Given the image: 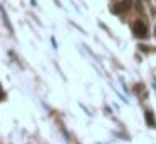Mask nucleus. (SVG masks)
Listing matches in <instances>:
<instances>
[{
    "label": "nucleus",
    "mask_w": 156,
    "mask_h": 144,
    "mask_svg": "<svg viewBox=\"0 0 156 144\" xmlns=\"http://www.w3.org/2000/svg\"><path fill=\"white\" fill-rule=\"evenodd\" d=\"M144 117H146V124H148L149 127H156V119H155V114H153V111H144Z\"/></svg>",
    "instance_id": "f03ea898"
},
{
    "label": "nucleus",
    "mask_w": 156,
    "mask_h": 144,
    "mask_svg": "<svg viewBox=\"0 0 156 144\" xmlns=\"http://www.w3.org/2000/svg\"><path fill=\"white\" fill-rule=\"evenodd\" d=\"M141 89H143V84H138V86H136V92H139Z\"/></svg>",
    "instance_id": "7ed1b4c3"
},
{
    "label": "nucleus",
    "mask_w": 156,
    "mask_h": 144,
    "mask_svg": "<svg viewBox=\"0 0 156 144\" xmlns=\"http://www.w3.org/2000/svg\"><path fill=\"white\" fill-rule=\"evenodd\" d=\"M134 35L136 37H141V39H144V37H148V27H146V24L141 20H138L134 24Z\"/></svg>",
    "instance_id": "f257e3e1"
}]
</instances>
